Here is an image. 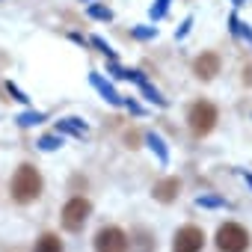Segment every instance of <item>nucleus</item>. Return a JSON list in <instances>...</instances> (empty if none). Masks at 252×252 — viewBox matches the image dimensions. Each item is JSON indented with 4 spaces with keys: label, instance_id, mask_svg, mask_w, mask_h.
<instances>
[{
    "label": "nucleus",
    "instance_id": "7ed1b4c3",
    "mask_svg": "<svg viewBox=\"0 0 252 252\" xmlns=\"http://www.w3.org/2000/svg\"><path fill=\"white\" fill-rule=\"evenodd\" d=\"M217 246H220V252H246L249 249V234H246L243 225L225 222L217 231Z\"/></svg>",
    "mask_w": 252,
    "mask_h": 252
},
{
    "label": "nucleus",
    "instance_id": "423d86ee",
    "mask_svg": "<svg viewBox=\"0 0 252 252\" xmlns=\"http://www.w3.org/2000/svg\"><path fill=\"white\" fill-rule=\"evenodd\" d=\"M205 246V231L196 228V225H184L175 231V240H172V252H202Z\"/></svg>",
    "mask_w": 252,
    "mask_h": 252
},
{
    "label": "nucleus",
    "instance_id": "a211bd4d",
    "mask_svg": "<svg viewBox=\"0 0 252 252\" xmlns=\"http://www.w3.org/2000/svg\"><path fill=\"white\" fill-rule=\"evenodd\" d=\"M149 143H152V149H158V155H160V160H166V149H163V140H160L158 134H152V137H149Z\"/></svg>",
    "mask_w": 252,
    "mask_h": 252
},
{
    "label": "nucleus",
    "instance_id": "2eb2a0df",
    "mask_svg": "<svg viewBox=\"0 0 252 252\" xmlns=\"http://www.w3.org/2000/svg\"><path fill=\"white\" fill-rule=\"evenodd\" d=\"M89 15H92V18H98V21H110V18H113V12H110V9H104V6H98V3H92V6H89Z\"/></svg>",
    "mask_w": 252,
    "mask_h": 252
},
{
    "label": "nucleus",
    "instance_id": "aec40b11",
    "mask_svg": "<svg viewBox=\"0 0 252 252\" xmlns=\"http://www.w3.org/2000/svg\"><path fill=\"white\" fill-rule=\"evenodd\" d=\"M134 33H137L140 39H149V36H158V30H155V27H152V30H146V27H137Z\"/></svg>",
    "mask_w": 252,
    "mask_h": 252
},
{
    "label": "nucleus",
    "instance_id": "dca6fc26",
    "mask_svg": "<svg viewBox=\"0 0 252 252\" xmlns=\"http://www.w3.org/2000/svg\"><path fill=\"white\" fill-rule=\"evenodd\" d=\"M60 146H63L60 137H42V140H39V149H42V152H54V149H60Z\"/></svg>",
    "mask_w": 252,
    "mask_h": 252
},
{
    "label": "nucleus",
    "instance_id": "f257e3e1",
    "mask_svg": "<svg viewBox=\"0 0 252 252\" xmlns=\"http://www.w3.org/2000/svg\"><path fill=\"white\" fill-rule=\"evenodd\" d=\"M39 196H42V175H39V169L30 166V163H21L15 178H12V199L21 202V205H30Z\"/></svg>",
    "mask_w": 252,
    "mask_h": 252
},
{
    "label": "nucleus",
    "instance_id": "9b49d317",
    "mask_svg": "<svg viewBox=\"0 0 252 252\" xmlns=\"http://www.w3.org/2000/svg\"><path fill=\"white\" fill-rule=\"evenodd\" d=\"M33 252H63V240L57 234H42L36 240V249Z\"/></svg>",
    "mask_w": 252,
    "mask_h": 252
},
{
    "label": "nucleus",
    "instance_id": "20e7f679",
    "mask_svg": "<svg viewBox=\"0 0 252 252\" xmlns=\"http://www.w3.org/2000/svg\"><path fill=\"white\" fill-rule=\"evenodd\" d=\"M89 214H92V205H89V199H83V196H74V199H68V202L63 205V225H65L68 231H80V228L86 225Z\"/></svg>",
    "mask_w": 252,
    "mask_h": 252
},
{
    "label": "nucleus",
    "instance_id": "6ab92c4d",
    "mask_svg": "<svg viewBox=\"0 0 252 252\" xmlns=\"http://www.w3.org/2000/svg\"><path fill=\"white\" fill-rule=\"evenodd\" d=\"M92 45H95V48H101V54H107V57H116V54H113V48H110V45H107L104 39H98V36H92Z\"/></svg>",
    "mask_w": 252,
    "mask_h": 252
},
{
    "label": "nucleus",
    "instance_id": "39448f33",
    "mask_svg": "<svg viewBox=\"0 0 252 252\" xmlns=\"http://www.w3.org/2000/svg\"><path fill=\"white\" fill-rule=\"evenodd\" d=\"M95 252H128V234L116 225H107L95 234Z\"/></svg>",
    "mask_w": 252,
    "mask_h": 252
},
{
    "label": "nucleus",
    "instance_id": "f03ea898",
    "mask_svg": "<svg viewBox=\"0 0 252 252\" xmlns=\"http://www.w3.org/2000/svg\"><path fill=\"white\" fill-rule=\"evenodd\" d=\"M187 125H190V131L196 137H205L214 131V125H217V107L211 101H196L190 110H187Z\"/></svg>",
    "mask_w": 252,
    "mask_h": 252
},
{
    "label": "nucleus",
    "instance_id": "6e6552de",
    "mask_svg": "<svg viewBox=\"0 0 252 252\" xmlns=\"http://www.w3.org/2000/svg\"><path fill=\"white\" fill-rule=\"evenodd\" d=\"M155 234L149 231V228H134L131 231V243H128V249H134V252H155Z\"/></svg>",
    "mask_w": 252,
    "mask_h": 252
},
{
    "label": "nucleus",
    "instance_id": "1a4fd4ad",
    "mask_svg": "<svg viewBox=\"0 0 252 252\" xmlns=\"http://www.w3.org/2000/svg\"><path fill=\"white\" fill-rule=\"evenodd\" d=\"M178 190H181V181L178 178H163V181L155 184V199L158 202H172L178 196Z\"/></svg>",
    "mask_w": 252,
    "mask_h": 252
},
{
    "label": "nucleus",
    "instance_id": "412c9836",
    "mask_svg": "<svg viewBox=\"0 0 252 252\" xmlns=\"http://www.w3.org/2000/svg\"><path fill=\"white\" fill-rule=\"evenodd\" d=\"M6 89H9V92H12V95H15V101H27V95H24V92H21V89H18V86H12V83H9V86H6Z\"/></svg>",
    "mask_w": 252,
    "mask_h": 252
},
{
    "label": "nucleus",
    "instance_id": "f8f14e48",
    "mask_svg": "<svg viewBox=\"0 0 252 252\" xmlns=\"http://www.w3.org/2000/svg\"><path fill=\"white\" fill-rule=\"evenodd\" d=\"M134 80H137V83H140V89L149 95V101H155L158 107H166V98H163V95H160V92H158V89H155V86H152L143 74H140V71H137V77H134Z\"/></svg>",
    "mask_w": 252,
    "mask_h": 252
},
{
    "label": "nucleus",
    "instance_id": "0eeeda50",
    "mask_svg": "<svg viewBox=\"0 0 252 252\" xmlns=\"http://www.w3.org/2000/svg\"><path fill=\"white\" fill-rule=\"evenodd\" d=\"M193 71H196V77H202V80H211V77H217L220 74V57L217 54H202V57H196V63H193Z\"/></svg>",
    "mask_w": 252,
    "mask_h": 252
},
{
    "label": "nucleus",
    "instance_id": "9d476101",
    "mask_svg": "<svg viewBox=\"0 0 252 252\" xmlns=\"http://www.w3.org/2000/svg\"><path fill=\"white\" fill-rule=\"evenodd\" d=\"M89 80H92V86H95V89H98V92H101V95H104L110 104H122V95H119V92H116L110 83H104V80H101V74H92Z\"/></svg>",
    "mask_w": 252,
    "mask_h": 252
},
{
    "label": "nucleus",
    "instance_id": "4468645a",
    "mask_svg": "<svg viewBox=\"0 0 252 252\" xmlns=\"http://www.w3.org/2000/svg\"><path fill=\"white\" fill-rule=\"evenodd\" d=\"M42 119H45V113H21V116H18V125L30 128V125H39Z\"/></svg>",
    "mask_w": 252,
    "mask_h": 252
},
{
    "label": "nucleus",
    "instance_id": "f3484780",
    "mask_svg": "<svg viewBox=\"0 0 252 252\" xmlns=\"http://www.w3.org/2000/svg\"><path fill=\"white\" fill-rule=\"evenodd\" d=\"M166 9H169V0H158V3L152 6V18H163Z\"/></svg>",
    "mask_w": 252,
    "mask_h": 252
},
{
    "label": "nucleus",
    "instance_id": "ddd939ff",
    "mask_svg": "<svg viewBox=\"0 0 252 252\" xmlns=\"http://www.w3.org/2000/svg\"><path fill=\"white\" fill-rule=\"evenodd\" d=\"M57 128L65 131V134H71V137H83V134H86V125H83L80 119H63Z\"/></svg>",
    "mask_w": 252,
    "mask_h": 252
}]
</instances>
